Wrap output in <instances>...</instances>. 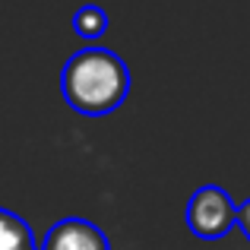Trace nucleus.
Returning <instances> with one entry per match:
<instances>
[{
    "label": "nucleus",
    "mask_w": 250,
    "mask_h": 250,
    "mask_svg": "<svg viewBox=\"0 0 250 250\" xmlns=\"http://www.w3.org/2000/svg\"><path fill=\"white\" fill-rule=\"evenodd\" d=\"M73 32L85 42H98L108 32V13L102 6H80L73 13Z\"/></svg>",
    "instance_id": "obj_5"
},
{
    "label": "nucleus",
    "mask_w": 250,
    "mask_h": 250,
    "mask_svg": "<svg viewBox=\"0 0 250 250\" xmlns=\"http://www.w3.org/2000/svg\"><path fill=\"white\" fill-rule=\"evenodd\" d=\"M234 215H238V203L219 184H206V187L193 190V196L187 200V228L200 241L225 238L234 228Z\"/></svg>",
    "instance_id": "obj_2"
},
{
    "label": "nucleus",
    "mask_w": 250,
    "mask_h": 250,
    "mask_svg": "<svg viewBox=\"0 0 250 250\" xmlns=\"http://www.w3.org/2000/svg\"><path fill=\"white\" fill-rule=\"evenodd\" d=\"M0 250H38L29 222L10 209H0Z\"/></svg>",
    "instance_id": "obj_4"
},
{
    "label": "nucleus",
    "mask_w": 250,
    "mask_h": 250,
    "mask_svg": "<svg viewBox=\"0 0 250 250\" xmlns=\"http://www.w3.org/2000/svg\"><path fill=\"white\" fill-rule=\"evenodd\" d=\"M38 250H111L104 231L89 219H61L44 234V244Z\"/></svg>",
    "instance_id": "obj_3"
},
{
    "label": "nucleus",
    "mask_w": 250,
    "mask_h": 250,
    "mask_svg": "<svg viewBox=\"0 0 250 250\" xmlns=\"http://www.w3.org/2000/svg\"><path fill=\"white\" fill-rule=\"evenodd\" d=\"M234 228H238V231L250 241V200L238 206V215H234Z\"/></svg>",
    "instance_id": "obj_6"
},
{
    "label": "nucleus",
    "mask_w": 250,
    "mask_h": 250,
    "mask_svg": "<svg viewBox=\"0 0 250 250\" xmlns=\"http://www.w3.org/2000/svg\"><path fill=\"white\" fill-rule=\"evenodd\" d=\"M61 95L76 114L104 117L130 95V67L108 48H83L61 70Z\"/></svg>",
    "instance_id": "obj_1"
}]
</instances>
